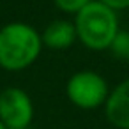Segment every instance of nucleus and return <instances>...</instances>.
I'll use <instances>...</instances> for the list:
<instances>
[{
  "mask_svg": "<svg viewBox=\"0 0 129 129\" xmlns=\"http://www.w3.org/2000/svg\"><path fill=\"white\" fill-rule=\"evenodd\" d=\"M67 99L81 110H95L104 106L110 88L106 80L95 71H78L66 83Z\"/></svg>",
  "mask_w": 129,
  "mask_h": 129,
  "instance_id": "7ed1b4c3",
  "label": "nucleus"
},
{
  "mask_svg": "<svg viewBox=\"0 0 129 129\" xmlns=\"http://www.w3.org/2000/svg\"><path fill=\"white\" fill-rule=\"evenodd\" d=\"M28 129H34V127H28Z\"/></svg>",
  "mask_w": 129,
  "mask_h": 129,
  "instance_id": "9b49d317",
  "label": "nucleus"
},
{
  "mask_svg": "<svg viewBox=\"0 0 129 129\" xmlns=\"http://www.w3.org/2000/svg\"><path fill=\"white\" fill-rule=\"evenodd\" d=\"M55 6L67 14H78L85 6H88L92 0H53Z\"/></svg>",
  "mask_w": 129,
  "mask_h": 129,
  "instance_id": "6e6552de",
  "label": "nucleus"
},
{
  "mask_svg": "<svg viewBox=\"0 0 129 129\" xmlns=\"http://www.w3.org/2000/svg\"><path fill=\"white\" fill-rule=\"evenodd\" d=\"M43 44L51 48V50H66L69 46H73L76 39V28H74V23L73 21H67V20H55L51 21L43 36Z\"/></svg>",
  "mask_w": 129,
  "mask_h": 129,
  "instance_id": "423d86ee",
  "label": "nucleus"
},
{
  "mask_svg": "<svg viewBox=\"0 0 129 129\" xmlns=\"http://www.w3.org/2000/svg\"><path fill=\"white\" fill-rule=\"evenodd\" d=\"M34 118L30 95L18 87H7L0 92V122L7 129H28Z\"/></svg>",
  "mask_w": 129,
  "mask_h": 129,
  "instance_id": "20e7f679",
  "label": "nucleus"
},
{
  "mask_svg": "<svg viewBox=\"0 0 129 129\" xmlns=\"http://www.w3.org/2000/svg\"><path fill=\"white\" fill-rule=\"evenodd\" d=\"M104 115L117 129H129V78L110 90L104 103Z\"/></svg>",
  "mask_w": 129,
  "mask_h": 129,
  "instance_id": "39448f33",
  "label": "nucleus"
},
{
  "mask_svg": "<svg viewBox=\"0 0 129 129\" xmlns=\"http://www.w3.org/2000/svg\"><path fill=\"white\" fill-rule=\"evenodd\" d=\"M97 2H101V4H104V6H108V7H110V9H113L115 13L129 7V0H97Z\"/></svg>",
  "mask_w": 129,
  "mask_h": 129,
  "instance_id": "1a4fd4ad",
  "label": "nucleus"
},
{
  "mask_svg": "<svg viewBox=\"0 0 129 129\" xmlns=\"http://www.w3.org/2000/svg\"><path fill=\"white\" fill-rule=\"evenodd\" d=\"M111 53L120 60H129V30H118L111 46Z\"/></svg>",
  "mask_w": 129,
  "mask_h": 129,
  "instance_id": "0eeeda50",
  "label": "nucleus"
},
{
  "mask_svg": "<svg viewBox=\"0 0 129 129\" xmlns=\"http://www.w3.org/2000/svg\"><path fill=\"white\" fill-rule=\"evenodd\" d=\"M41 34L28 23L13 21L0 28V67L6 71H23L41 55Z\"/></svg>",
  "mask_w": 129,
  "mask_h": 129,
  "instance_id": "f257e3e1",
  "label": "nucleus"
},
{
  "mask_svg": "<svg viewBox=\"0 0 129 129\" xmlns=\"http://www.w3.org/2000/svg\"><path fill=\"white\" fill-rule=\"evenodd\" d=\"M0 129H7V127H6V125H4L2 122H0Z\"/></svg>",
  "mask_w": 129,
  "mask_h": 129,
  "instance_id": "9d476101",
  "label": "nucleus"
},
{
  "mask_svg": "<svg viewBox=\"0 0 129 129\" xmlns=\"http://www.w3.org/2000/svg\"><path fill=\"white\" fill-rule=\"evenodd\" d=\"M76 39L88 50H110L118 34V16L108 6L92 0L78 14H74Z\"/></svg>",
  "mask_w": 129,
  "mask_h": 129,
  "instance_id": "f03ea898",
  "label": "nucleus"
}]
</instances>
